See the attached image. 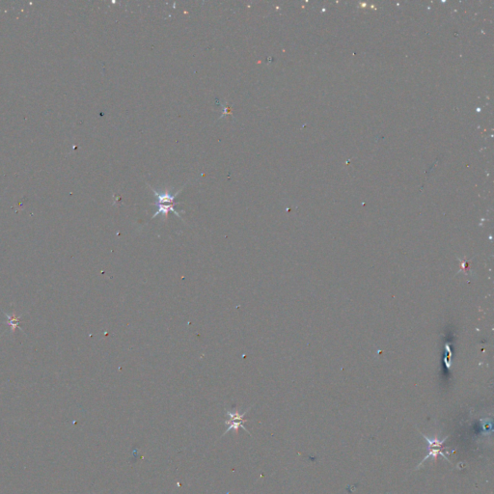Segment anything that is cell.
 Returning a JSON list of instances; mask_svg holds the SVG:
<instances>
[{
	"mask_svg": "<svg viewBox=\"0 0 494 494\" xmlns=\"http://www.w3.org/2000/svg\"><path fill=\"white\" fill-rule=\"evenodd\" d=\"M421 435H422V437L425 438L426 441H427V442H428V444H429V448H428L429 449V453H428V455H427L425 458H424V460H422V461H421V463H420V464L417 466V468H419V467H420V466H421V465L424 463V461L428 460V459H430V458L434 459L435 462H437V458H438L439 456L443 457L444 459H446V460H448L449 462H451L450 460L448 459V457H446V456L444 455V453L442 452V450H443V449H445L444 447H443V444H444V443H445V441L448 439L449 436L448 437H444L443 439H439L437 436H436V437H434V438H430V437H428L427 436H425L423 433H421Z\"/></svg>",
	"mask_w": 494,
	"mask_h": 494,
	"instance_id": "cell-1",
	"label": "cell"
},
{
	"mask_svg": "<svg viewBox=\"0 0 494 494\" xmlns=\"http://www.w3.org/2000/svg\"><path fill=\"white\" fill-rule=\"evenodd\" d=\"M247 412H248V409H247L245 412H243L242 414L239 413V411H238V410H236V411H234V412L227 411V412H226V415L229 417V420L225 421V424L228 426V428H227V430L225 431V433L223 434V436H225V435H226L228 432H230V431H235V432H237V433H238V431H239V429H240V428H242V429H243V430H244V431H245V432H246L248 435H250V433L247 431V429H246V428L244 427V425H243L245 422H247V421H248V420L243 419L244 415L247 413ZM223 436H222V437H223Z\"/></svg>",
	"mask_w": 494,
	"mask_h": 494,
	"instance_id": "cell-2",
	"label": "cell"
},
{
	"mask_svg": "<svg viewBox=\"0 0 494 494\" xmlns=\"http://www.w3.org/2000/svg\"><path fill=\"white\" fill-rule=\"evenodd\" d=\"M156 206H158L159 208H158V211L156 213V215L154 216V218H156L158 215H162L164 217H167V215H168L169 211H172L177 217L181 218L180 215L176 211V209L173 207V205H156Z\"/></svg>",
	"mask_w": 494,
	"mask_h": 494,
	"instance_id": "cell-3",
	"label": "cell"
}]
</instances>
